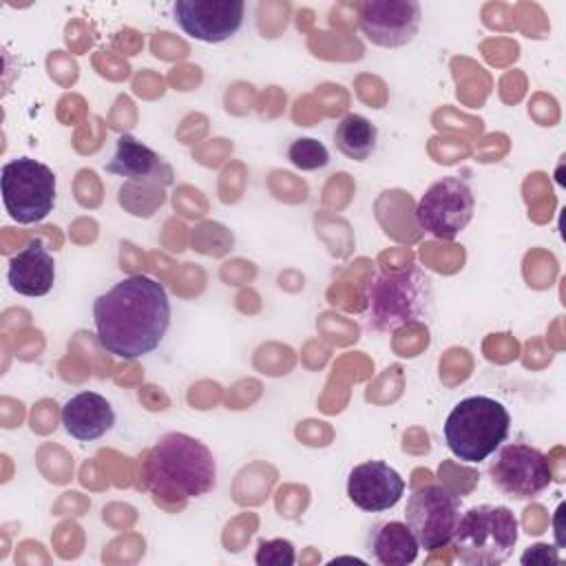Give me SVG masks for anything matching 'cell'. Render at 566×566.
I'll return each instance as SVG.
<instances>
[{
	"instance_id": "1",
	"label": "cell",
	"mask_w": 566,
	"mask_h": 566,
	"mask_svg": "<svg viewBox=\"0 0 566 566\" xmlns=\"http://www.w3.org/2000/svg\"><path fill=\"white\" fill-rule=\"evenodd\" d=\"M93 323L106 354L124 360L142 358L157 349L168 332V292L146 274L124 276L93 301Z\"/></svg>"
},
{
	"instance_id": "2",
	"label": "cell",
	"mask_w": 566,
	"mask_h": 566,
	"mask_svg": "<svg viewBox=\"0 0 566 566\" xmlns=\"http://www.w3.org/2000/svg\"><path fill=\"white\" fill-rule=\"evenodd\" d=\"M139 478L157 497H201L217 486V462L201 440L170 431L146 451Z\"/></svg>"
},
{
	"instance_id": "3",
	"label": "cell",
	"mask_w": 566,
	"mask_h": 566,
	"mask_svg": "<svg viewBox=\"0 0 566 566\" xmlns=\"http://www.w3.org/2000/svg\"><path fill=\"white\" fill-rule=\"evenodd\" d=\"M367 323L376 332H396L424 321L431 310V279L418 265L380 272L365 285Z\"/></svg>"
},
{
	"instance_id": "4",
	"label": "cell",
	"mask_w": 566,
	"mask_h": 566,
	"mask_svg": "<svg viewBox=\"0 0 566 566\" xmlns=\"http://www.w3.org/2000/svg\"><path fill=\"white\" fill-rule=\"evenodd\" d=\"M511 416L506 407L489 396H469L447 416L442 433L449 451L467 462L486 460L509 438Z\"/></svg>"
},
{
	"instance_id": "5",
	"label": "cell",
	"mask_w": 566,
	"mask_h": 566,
	"mask_svg": "<svg viewBox=\"0 0 566 566\" xmlns=\"http://www.w3.org/2000/svg\"><path fill=\"white\" fill-rule=\"evenodd\" d=\"M520 524L509 506L478 504L460 515L451 546L467 566H497L511 557Z\"/></svg>"
},
{
	"instance_id": "6",
	"label": "cell",
	"mask_w": 566,
	"mask_h": 566,
	"mask_svg": "<svg viewBox=\"0 0 566 566\" xmlns=\"http://www.w3.org/2000/svg\"><path fill=\"white\" fill-rule=\"evenodd\" d=\"M0 188L9 217L22 226L42 221L55 206V175L33 157L7 161L0 170Z\"/></svg>"
},
{
	"instance_id": "7",
	"label": "cell",
	"mask_w": 566,
	"mask_h": 566,
	"mask_svg": "<svg viewBox=\"0 0 566 566\" xmlns=\"http://www.w3.org/2000/svg\"><path fill=\"white\" fill-rule=\"evenodd\" d=\"M475 197L471 186L460 177H442L433 181L416 203L413 219L420 230L436 239H455L473 219Z\"/></svg>"
},
{
	"instance_id": "8",
	"label": "cell",
	"mask_w": 566,
	"mask_h": 566,
	"mask_svg": "<svg viewBox=\"0 0 566 566\" xmlns=\"http://www.w3.org/2000/svg\"><path fill=\"white\" fill-rule=\"evenodd\" d=\"M462 515V500L444 484H424L416 489L405 509V524L416 535L420 548L436 551L451 544Z\"/></svg>"
},
{
	"instance_id": "9",
	"label": "cell",
	"mask_w": 566,
	"mask_h": 566,
	"mask_svg": "<svg viewBox=\"0 0 566 566\" xmlns=\"http://www.w3.org/2000/svg\"><path fill=\"white\" fill-rule=\"evenodd\" d=\"M489 467L493 486L511 500H533L544 493L553 480L548 458L526 442L500 444Z\"/></svg>"
},
{
	"instance_id": "10",
	"label": "cell",
	"mask_w": 566,
	"mask_h": 566,
	"mask_svg": "<svg viewBox=\"0 0 566 566\" xmlns=\"http://www.w3.org/2000/svg\"><path fill=\"white\" fill-rule=\"evenodd\" d=\"M422 20L416 0H365L358 4V27L363 35L382 49L409 44Z\"/></svg>"
},
{
	"instance_id": "11",
	"label": "cell",
	"mask_w": 566,
	"mask_h": 566,
	"mask_svg": "<svg viewBox=\"0 0 566 566\" xmlns=\"http://www.w3.org/2000/svg\"><path fill=\"white\" fill-rule=\"evenodd\" d=\"M245 4L241 0H177L172 15L179 29L206 44L230 40L243 24Z\"/></svg>"
},
{
	"instance_id": "12",
	"label": "cell",
	"mask_w": 566,
	"mask_h": 566,
	"mask_svg": "<svg viewBox=\"0 0 566 566\" xmlns=\"http://www.w3.org/2000/svg\"><path fill=\"white\" fill-rule=\"evenodd\" d=\"M405 493L402 475L382 460L356 464L347 475V495L360 511L380 513L394 509Z\"/></svg>"
},
{
	"instance_id": "13",
	"label": "cell",
	"mask_w": 566,
	"mask_h": 566,
	"mask_svg": "<svg viewBox=\"0 0 566 566\" xmlns=\"http://www.w3.org/2000/svg\"><path fill=\"white\" fill-rule=\"evenodd\" d=\"M106 172L126 177L128 184L137 186H170L175 181L172 166L157 155L153 148L135 139L133 135L124 133L115 142V153L106 164Z\"/></svg>"
},
{
	"instance_id": "14",
	"label": "cell",
	"mask_w": 566,
	"mask_h": 566,
	"mask_svg": "<svg viewBox=\"0 0 566 566\" xmlns=\"http://www.w3.org/2000/svg\"><path fill=\"white\" fill-rule=\"evenodd\" d=\"M7 279L22 296H44L55 283V261L42 239H31L9 259Z\"/></svg>"
},
{
	"instance_id": "15",
	"label": "cell",
	"mask_w": 566,
	"mask_h": 566,
	"mask_svg": "<svg viewBox=\"0 0 566 566\" xmlns=\"http://www.w3.org/2000/svg\"><path fill=\"white\" fill-rule=\"evenodd\" d=\"M60 418L64 431L80 442L97 440L115 424V411L111 402L95 391H80L69 398L62 407Z\"/></svg>"
},
{
	"instance_id": "16",
	"label": "cell",
	"mask_w": 566,
	"mask_h": 566,
	"mask_svg": "<svg viewBox=\"0 0 566 566\" xmlns=\"http://www.w3.org/2000/svg\"><path fill=\"white\" fill-rule=\"evenodd\" d=\"M369 551L382 566H407L416 562L420 544L405 522H378L369 531Z\"/></svg>"
},
{
	"instance_id": "17",
	"label": "cell",
	"mask_w": 566,
	"mask_h": 566,
	"mask_svg": "<svg viewBox=\"0 0 566 566\" xmlns=\"http://www.w3.org/2000/svg\"><path fill=\"white\" fill-rule=\"evenodd\" d=\"M378 128L358 113H347L334 130V144L352 161H365L376 150Z\"/></svg>"
},
{
	"instance_id": "18",
	"label": "cell",
	"mask_w": 566,
	"mask_h": 566,
	"mask_svg": "<svg viewBox=\"0 0 566 566\" xmlns=\"http://www.w3.org/2000/svg\"><path fill=\"white\" fill-rule=\"evenodd\" d=\"M287 159L298 170H318L329 164V153L323 142L314 137H298L287 146Z\"/></svg>"
},
{
	"instance_id": "19",
	"label": "cell",
	"mask_w": 566,
	"mask_h": 566,
	"mask_svg": "<svg viewBox=\"0 0 566 566\" xmlns=\"http://www.w3.org/2000/svg\"><path fill=\"white\" fill-rule=\"evenodd\" d=\"M254 562L259 566H292L296 562V551L290 539H261L256 546Z\"/></svg>"
},
{
	"instance_id": "20",
	"label": "cell",
	"mask_w": 566,
	"mask_h": 566,
	"mask_svg": "<svg viewBox=\"0 0 566 566\" xmlns=\"http://www.w3.org/2000/svg\"><path fill=\"white\" fill-rule=\"evenodd\" d=\"M520 562L524 566H548V564H559V553L555 546L548 544H535L528 546V551H524V555L520 557Z\"/></svg>"
}]
</instances>
